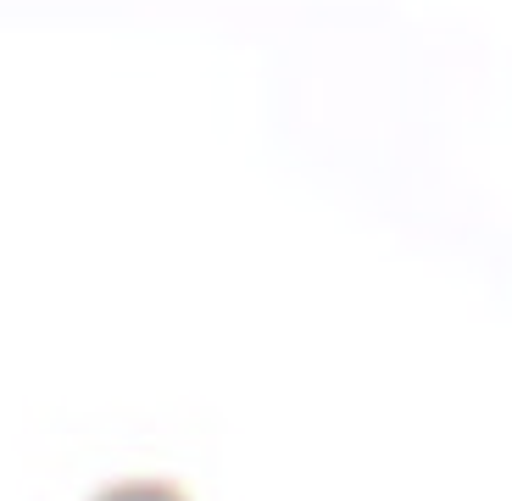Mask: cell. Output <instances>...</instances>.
<instances>
[{"instance_id":"obj_1","label":"cell","mask_w":512,"mask_h":501,"mask_svg":"<svg viewBox=\"0 0 512 501\" xmlns=\"http://www.w3.org/2000/svg\"><path fill=\"white\" fill-rule=\"evenodd\" d=\"M90 501H184L167 479H117V485L95 490Z\"/></svg>"}]
</instances>
